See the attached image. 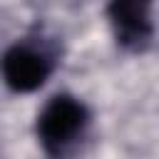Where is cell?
<instances>
[{"label": "cell", "mask_w": 159, "mask_h": 159, "mask_svg": "<svg viewBox=\"0 0 159 159\" xmlns=\"http://www.w3.org/2000/svg\"><path fill=\"white\" fill-rule=\"evenodd\" d=\"M92 129V112L89 107L70 94L60 92L50 97L35 122L37 144L47 159H72L82 152Z\"/></svg>", "instance_id": "1"}, {"label": "cell", "mask_w": 159, "mask_h": 159, "mask_svg": "<svg viewBox=\"0 0 159 159\" xmlns=\"http://www.w3.org/2000/svg\"><path fill=\"white\" fill-rule=\"evenodd\" d=\"M57 55L45 40H17L0 55V80L15 94L40 89L55 72Z\"/></svg>", "instance_id": "2"}, {"label": "cell", "mask_w": 159, "mask_h": 159, "mask_svg": "<svg viewBox=\"0 0 159 159\" xmlns=\"http://www.w3.org/2000/svg\"><path fill=\"white\" fill-rule=\"evenodd\" d=\"M107 22L124 52L144 55L154 45V0H107Z\"/></svg>", "instance_id": "3"}]
</instances>
